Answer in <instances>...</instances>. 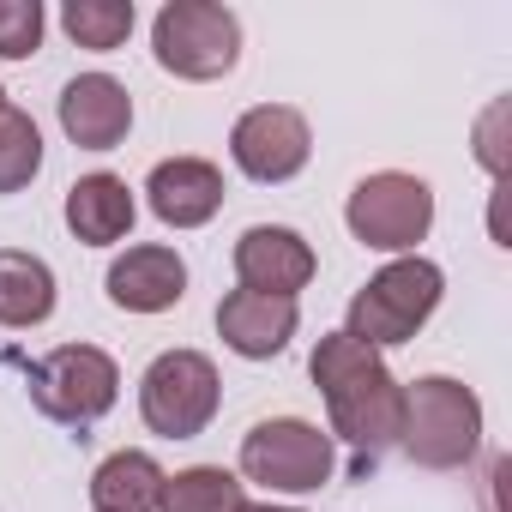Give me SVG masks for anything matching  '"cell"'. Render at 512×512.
<instances>
[{"label": "cell", "instance_id": "obj_5", "mask_svg": "<svg viewBox=\"0 0 512 512\" xmlns=\"http://www.w3.org/2000/svg\"><path fill=\"white\" fill-rule=\"evenodd\" d=\"M344 223L362 247L374 253H416V241H428L434 229V187L410 169H374L350 187L344 199Z\"/></svg>", "mask_w": 512, "mask_h": 512}, {"label": "cell", "instance_id": "obj_22", "mask_svg": "<svg viewBox=\"0 0 512 512\" xmlns=\"http://www.w3.org/2000/svg\"><path fill=\"white\" fill-rule=\"evenodd\" d=\"M500 121H506V103H494V109L482 115V133H476V157H482V169H488V175H506V145H500Z\"/></svg>", "mask_w": 512, "mask_h": 512}, {"label": "cell", "instance_id": "obj_19", "mask_svg": "<svg viewBox=\"0 0 512 512\" xmlns=\"http://www.w3.org/2000/svg\"><path fill=\"white\" fill-rule=\"evenodd\" d=\"M133 25H139L133 0H67L61 7V31L91 55H115L133 37Z\"/></svg>", "mask_w": 512, "mask_h": 512}, {"label": "cell", "instance_id": "obj_9", "mask_svg": "<svg viewBox=\"0 0 512 512\" xmlns=\"http://www.w3.org/2000/svg\"><path fill=\"white\" fill-rule=\"evenodd\" d=\"M229 157L247 181L260 187H284L308 169L314 157V133H308V115L290 109V103H260L247 109L235 127H229Z\"/></svg>", "mask_w": 512, "mask_h": 512}, {"label": "cell", "instance_id": "obj_8", "mask_svg": "<svg viewBox=\"0 0 512 512\" xmlns=\"http://www.w3.org/2000/svg\"><path fill=\"white\" fill-rule=\"evenodd\" d=\"M121 368L97 344H61L43 362H31V404L61 428H91L115 410Z\"/></svg>", "mask_w": 512, "mask_h": 512}, {"label": "cell", "instance_id": "obj_4", "mask_svg": "<svg viewBox=\"0 0 512 512\" xmlns=\"http://www.w3.org/2000/svg\"><path fill=\"white\" fill-rule=\"evenodd\" d=\"M151 55L163 73H175L187 85L229 79L241 61V19L223 0H169L151 19Z\"/></svg>", "mask_w": 512, "mask_h": 512}, {"label": "cell", "instance_id": "obj_20", "mask_svg": "<svg viewBox=\"0 0 512 512\" xmlns=\"http://www.w3.org/2000/svg\"><path fill=\"white\" fill-rule=\"evenodd\" d=\"M43 175V133L25 109H0V193H25Z\"/></svg>", "mask_w": 512, "mask_h": 512}, {"label": "cell", "instance_id": "obj_18", "mask_svg": "<svg viewBox=\"0 0 512 512\" xmlns=\"http://www.w3.org/2000/svg\"><path fill=\"white\" fill-rule=\"evenodd\" d=\"M241 506H247V482L223 464H187L163 476V500H157V512H241Z\"/></svg>", "mask_w": 512, "mask_h": 512}, {"label": "cell", "instance_id": "obj_6", "mask_svg": "<svg viewBox=\"0 0 512 512\" xmlns=\"http://www.w3.org/2000/svg\"><path fill=\"white\" fill-rule=\"evenodd\" d=\"M338 470L332 434H320L308 416H266L241 434V476L272 494H314Z\"/></svg>", "mask_w": 512, "mask_h": 512}, {"label": "cell", "instance_id": "obj_1", "mask_svg": "<svg viewBox=\"0 0 512 512\" xmlns=\"http://www.w3.org/2000/svg\"><path fill=\"white\" fill-rule=\"evenodd\" d=\"M314 392L326 398L332 434L356 452V476H368L404 434V386L380 362V350L356 344L350 332H326L308 356Z\"/></svg>", "mask_w": 512, "mask_h": 512}, {"label": "cell", "instance_id": "obj_10", "mask_svg": "<svg viewBox=\"0 0 512 512\" xmlns=\"http://www.w3.org/2000/svg\"><path fill=\"white\" fill-rule=\"evenodd\" d=\"M314 272H320L314 247H308V235L290 229V223H253V229H241V241H235V278H241V290L290 296V302H296V296L314 284Z\"/></svg>", "mask_w": 512, "mask_h": 512}, {"label": "cell", "instance_id": "obj_17", "mask_svg": "<svg viewBox=\"0 0 512 512\" xmlns=\"http://www.w3.org/2000/svg\"><path fill=\"white\" fill-rule=\"evenodd\" d=\"M157 500H163V464L139 446L109 452L91 476V506L97 512H157Z\"/></svg>", "mask_w": 512, "mask_h": 512}, {"label": "cell", "instance_id": "obj_3", "mask_svg": "<svg viewBox=\"0 0 512 512\" xmlns=\"http://www.w3.org/2000/svg\"><path fill=\"white\" fill-rule=\"evenodd\" d=\"M446 296V272L422 253H404V260L380 266L356 296H350V314H344V332L368 350H392V344H410L434 308Z\"/></svg>", "mask_w": 512, "mask_h": 512}, {"label": "cell", "instance_id": "obj_2", "mask_svg": "<svg viewBox=\"0 0 512 512\" xmlns=\"http://www.w3.org/2000/svg\"><path fill=\"white\" fill-rule=\"evenodd\" d=\"M398 452L422 470H464L482 452V398L452 374H422L404 386Z\"/></svg>", "mask_w": 512, "mask_h": 512}, {"label": "cell", "instance_id": "obj_14", "mask_svg": "<svg viewBox=\"0 0 512 512\" xmlns=\"http://www.w3.org/2000/svg\"><path fill=\"white\" fill-rule=\"evenodd\" d=\"M61 133L79 151H115L133 133V97L115 73H79L61 91Z\"/></svg>", "mask_w": 512, "mask_h": 512}, {"label": "cell", "instance_id": "obj_24", "mask_svg": "<svg viewBox=\"0 0 512 512\" xmlns=\"http://www.w3.org/2000/svg\"><path fill=\"white\" fill-rule=\"evenodd\" d=\"M0 109H7V85H0Z\"/></svg>", "mask_w": 512, "mask_h": 512}, {"label": "cell", "instance_id": "obj_13", "mask_svg": "<svg viewBox=\"0 0 512 512\" xmlns=\"http://www.w3.org/2000/svg\"><path fill=\"white\" fill-rule=\"evenodd\" d=\"M145 205L169 229H205L223 211V169L211 157H163L145 175Z\"/></svg>", "mask_w": 512, "mask_h": 512}, {"label": "cell", "instance_id": "obj_11", "mask_svg": "<svg viewBox=\"0 0 512 512\" xmlns=\"http://www.w3.org/2000/svg\"><path fill=\"white\" fill-rule=\"evenodd\" d=\"M103 290L121 314H169L187 296V260L169 241H139L109 266Z\"/></svg>", "mask_w": 512, "mask_h": 512}, {"label": "cell", "instance_id": "obj_23", "mask_svg": "<svg viewBox=\"0 0 512 512\" xmlns=\"http://www.w3.org/2000/svg\"><path fill=\"white\" fill-rule=\"evenodd\" d=\"M241 512H302V506H272V500H266V506H241Z\"/></svg>", "mask_w": 512, "mask_h": 512}, {"label": "cell", "instance_id": "obj_21", "mask_svg": "<svg viewBox=\"0 0 512 512\" xmlns=\"http://www.w3.org/2000/svg\"><path fill=\"white\" fill-rule=\"evenodd\" d=\"M49 13L43 0H0V61H31L43 49Z\"/></svg>", "mask_w": 512, "mask_h": 512}, {"label": "cell", "instance_id": "obj_12", "mask_svg": "<svg viewBox=\"0 0 512 512\" xmlns=\"http://www.w3.org/2000/svg\"><path fill=\"white\" fill-rule=\"evenodd\" d=\"M302 326V308L290 296H260V290H229L217 302V338L241 356V362H272L290 350Z\"/></svg>", "mask_w": 512, "mask_h": 512}, {"label": "cell", "instance_id": "obj_15", "mask_svg": "<svg viewBox=\"0 0 512 512\" xmlns=\"http://www.w3.org/2000/svg\"><path fill=\"white\" fill-rule=\"evenodd\" d=\"M61 217H67L73 241H85V247H115V241H127V235H133L139 199H133V187H127L121 175L91 169V175H79V181L67 187Z\"/></svg>", "mask_w": 512, "mask_h": 512}, {"label": "cell", "instance_id": "obj_7", "mask_svg": "<svg viewBox=\"0 0 512 512\" xmlns=\"http://www.w3.org/2000/svg\"><path fill=\"white\" fill-rule=\"evenodd\" d=\"M217 404H223V380H217V362L199 350H163L139 374V416L163 440L205 434L217 422Z\"/></svg>", "mask_w": 512, "mask_h": 512}, {"label": "cell", "instance_id": "obj_16", "mask_svg": "<svg viewBox=\"0 0 512 512\" xmlns=\"http://www.w3.org/2000/svg\"><path fill=\"white\" fill-rule=\"evenodd\" d=\"M55 314V272L43 253L25 247H0V326L31 332Z\"/></svg>", "mask_w": 512, "mask_h": 512}]
</instances>
